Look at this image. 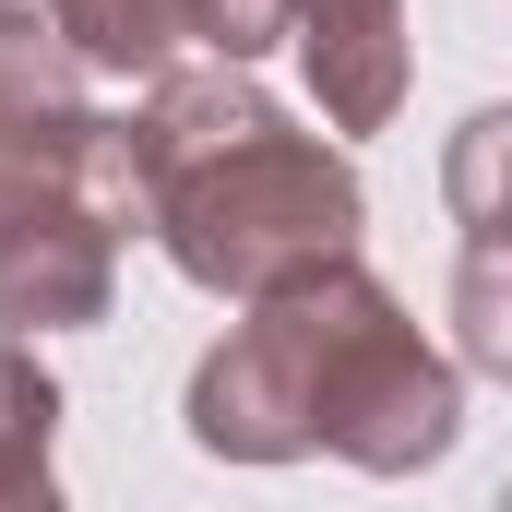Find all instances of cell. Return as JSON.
I'll return each mask as SVG.
<instances>
[{
	"instance_id": "1",
	"label": "cell",
	"mask_w": 512,
	"mask_h": 512,
	"mask_svg": "<svg viewBox=\"0 0 512 512\" xmlns=\"http://www.w3.org/2000/svg\"><path fill=\"white\" fill-rule=\"evenodd\" d=\"M179 417L215 465L334 453L358 477H417L465 441V370L405 322V298L358 251H334L239 298V322L203 346Z\"/></svg>"
},
{
	"instance_id": "2",
	"label": "cell",
	"mask_w": 512,
	"mask_h": 512,
	"mask_svg": "<svg viewBox=\"0 0 512 512\" xmlns=\"http://www.w3.org/2000/svg\"><path fill=\"white\" fill-rule=\"evenodd\" d=\"M120 167H131V227L203 298H251L298 262L358 251L370 227L346 143L298 131V108H274L251 84V60L143 72V108L120 120Z\"/></svg>"
},
{
	"instance_id": "3",
	"label": "cell",
	"mask_w": 512,
	"mask_h": 512,
	"mask_svg": "<svg viewBox=\"0 0 512 512\" xmlns=\"http://www.w3.org/2000/svg\"><path fill=\"white\" fill-rule=\"evenodd\" d=\"M131 167L48 36H0V334H84L120 298Z\"/></svg>"
},
{
	"instance_id": "4",
	"label": "cell",
	"mask_w": 512,
	"mask_h": 512,
	"mask_svg": "<svg viewBox=\"0 0 512 512\" xmlns=\"http://www.w3.org/2000/svg\"><path fill=\"white\" fill-rule=\"evenodd\" d=\"M191 48L215 60L298 48L322 131H382L405 108V0H191Z\"/></svg>"
},
{
	"instance_id": "5",
	"label": "cell",
	"mask_w": 512,
	"mask_h": 512,
	"mask_svg": "<svg viewBox=\"0 0 512 512\" xmlns=\"http://www.w3.org/2000/svg\"><path fill=\"white\" fill-rule=\"evenodd\" d=\"M36 36L84 84H143L191 48V0H36Z\"/></svg>"
},
{
	"instance_id": "6",
	"label": "cell",
	"mask_w": 512,
	"mask_h": 512,
	"mask_svg": "<svg viewBox=\"0 0 512 512\" xmlns=\"http://www.w3.org/2000/svg\"><path fill=\"white\" fill-rule=\"evenodd\" d=\"M501 108L465 120L453 191H465V370H512V310H501V215H489V155H501Z\"/></svg>"
},
{
	"instance_id": "7",
	"label": "cell",
	"mask_w": 512,
	"mask_h": 512,
	"mask_svg": "<svg viewBox=\"0 0 512 512\" xmlns=\"http://www.w3.org/2000/svg\"><path fill=\"white\" fill-rule=\"evenodd\" d=\"M0 501H60V382L24 334H0Z\"/></svg>"
}]
</instances>
